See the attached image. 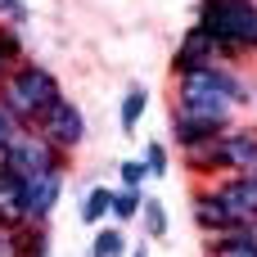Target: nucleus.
Instances as JSON below:
<instances>
[{"mask_svg": "<svg viewBox=\"0 0 257 257\" xmlns=\"http://www.w3.org/2000/svg\"><path fill=\"white\" fill-rule=\"evenodd\" d=\"M145 108H149V90H145L140 81H131V86L122 90V104H117V126H122V136H136V131H140Z\"/></svg>", "mask_w": 257, "mask_h": 257, "instance_id": "nucleus-12", "label": "nucleus"}, {"mask_svg": "<svg viewBox=\"0 0 257 257\" xmlns=\"http://www.w3.org/2000/svg\"><path fill=\"white\" fill-rule=\"evenodd\" d=\"M136 221H140V235H145V239H167V230H172L167 203H163V199H154V194H145V199H140Z\"/></svg>", "mask_w": 257, "mask_h": 257, "instance_id": "nucleus-14", "label": "nucleus"}, {"mask_svg": "<svg viewBox=\"0 0 257 257\" xmlns=\"http://www.w3.org/2000/svg\"><path fill=\"white\" fill-rule=\"evenodd\" d=\"M194 23L217 45L221 63L257 59V0H199Z\"/></svg>", "mask_w": 257, "mask_h": 257, "instance_id": "nucleus-3", "label": "nucleus"}, {"mask_svg": "<svg viewBox=\"0 0 257 257\" xmlns=\"http://www.w3.org/2000/svg\"><path fill=\"white\" fill-rule=\"evenodd\" d=\"M59 95H63L59 77H54L45 63H36V59H18V63L0 77V108L18 122V131H32L36 117H41Z\"/></svg>", "mask_w": 257, "mask_h": 257, "instance_id": "nucleus-4", "label": "nucleus"}, {"mask_svg": "<svg viewBox=\"0 0 257 257\" xmlns=\"http://www.w3.org/2000/svg\"><path fill=\"white\" fill-rule=\"evenodd\" d=\"M126 248H131V239H126V230H122L117 221H104V226H95L90 257H126Z\"/></svg>", "mask_w": 257, "mask_h": 257, "instance_id": "nucleus-16", "label": "nucleus"}, {"mask_svg": "<svg viewBox=\"0 0 257 257\" xmlns=\"http://www.w3.org/2000/svg\"><path fill=\"white\" fill-rule=\"evenodd\" d=\"M32 131H36L45 145H54L59 154H68V158H72V154L86 145V131H90V126H86L81 104H72L68 95H59V99L36 117V126H32Z\"/></svg>", "mask_w": 257, "mask_h": 257, "instance_id": "nucleus-6", "label": "nucleus"}, {"mask_svg": "<svg viewBox=\"0 0 257 257\" xmlns=\"http://www.w3.org/2000/svg\"><path fill=\"white\" fill-rule=\"evenodd\" d=\"M203 253L208 257H257V221L239 226V230H226V235H203Z\"/></svg>", "mask_w": 257, "mask_h": 257, "instance_id": "nucleus-11", "label": "nucleus"}, {"mask_svg": "<svg viewBox=\"0 0 257 257\" xmlns=\"http://www.w3.org/2000/svg\"><path fill=\"white\" fill-rule=\"evenodd\" d=\"M0 257H18V226H0Z\"/></svg>", "mask_w": 257, "mask_h": 257, "instance_id": "nucleus-23", "label": "nucleus"}, {"mask_svg": "<svg viewBox=\"0 0 257 257\" xmlns=\"http://www.w3.org/2000/svg\"><path fill=\"white\" fill-rule=\"evenodd\" d=\"M145 167H149L154 181H163V176L172 172V145H167V140H149V145H145Z\"/></svg>", "mask_w": 257, "mask_h": 257, "instance_id": "nucleus-20", "label": "nucleus"}, {"mask_svg": "<svg viewBox=\"0 0 257 257\" xmlns=\"http://www.w3.org/2000/svg\"><path fill=\"white\" fill-rule=\"evenodd\" d=\"M59 163H72V158L59 154L54 145H45L36 131H18L0 149V167H9L14 176H32V172H45V167H59Z\"/></svg>", "mask_w": 257, "mask_h": 257, "instance_id": "nucleus-8", "label": "nucleus"}, {"mask_svg": "<svg viewBox=\"0 0 257 257\" xmlns=\"http://www.w3.org/2000/svg\"><path fill=\"white\" fill-rule=\"evenodd\" d=\"M248 104H257V90L235 63H208L190 77H176V90H172V113L221 122V126H230L235 113Z\"/></svg>", "mask_w": 257, "mask_h": 257, "instance_id": "nucleus-1", "label": "nucleus"}, {"mask_svg": "<svg viewBox=\"0 0 257 257\" xmlns=\"http://www.w3.org/2000/svg\"><path fill=\"white\" fill-rule=\"evenodd\" d=\"M126 257H149V239H140V244H131V248H126Z\"/></svg>", "mask_w": 257, "mask_h": 257, "instance_id": "nucleus-25", "label": "nucleus"}, {"mask_svg": "<svg viewBox=\"0 0 257 257\" xmlns=\"http://www.w3.org/2000/svg\"><path fill=\"white\" fill-rule=\"evenodd\" d=\"M253 172H257V167H253Z\"/></svg>", "mask_w": 257, "mask_h": 257, "instance_id": "nucleus-27", "label": "nucleus"}, {"mask_svg": "<svg viewBox=\"0 0 257 257\" xmlns=\"http://www.w3.org/2000/svg\"><path fill=\"white\" fill-rule=\"evenodd\" d=\"M140 199H145V190H126V185H117V190H113V208H108V221L131 226L136 212H140Z\"/></svg>", "mask_w": 257, "mask_h": 257, "instance_id": "nucleus-18", "label": "nucleus"}, {"mask_svg": "<svg viewBox=\"0 0 257 257\" xmlns=\"http://www.w3.org/2000/svg\"><path fill=\"white\" fill-rule=\"evenodd\" d=\"M181 167L194 181H217L230 172H253L257 167V126H226L217 140L181 149Z\"/></svg>", "mask_w": 257, "mask_h": 257, "instance_id": "nucleus-5", "label": "nucleus"}, {"mask_svg": "<svg viewBox=\"0 0 257 257\" xmlns=\"http://www.w3.org/2000/svg\"><path fill=\"white\" fill-rule=\"evenodd\" d=\"M0 226H23V190L9 167H0Z\"/></svg>", "mask_w": 257, "mask_h": 257, "instance_id": "nucleus-15", "label": "nucleus"}, {"mask_svg": "<svg viewBox=\"0 0 257 257\" xmlns=\"http://www.w3.org/2000/svg\"><path fill=\"white\" fill-rule=\"evenodd\" d=\"M190 217L203 235H226L257 221V172H230V176L194 185Z\"/></svg>", "mask_w": 257, "mask_h": 257, "instance_id": "nucleus-2", "label": "nucleus"}, {"mask_svg": "<svg viewBox=\"0 0 257 257\" xmlns=\"http://www.w3.org/2000/svg\"><path fill=\"white\" fill-rule=\"evenodd\" d=\"M14 136H18V122H14V117H9V113L0 108V149H5V145H9Z\"/></svg>", "mask_w": 257, "mask_h": 257, "instance_id": "nucleus-24", "label": "nucleus"}, {"mask_svg": "<svg viewBox=\"0 0 257 257\" xmlns=\"http://www.w3.org/2000/svg\"><path fill=\"white\" fill-rule=\"evenodd\" d=\"M5 72H9V63H5V59H0V77H5Z\"/></svg>", "mask_w": 257, "mask_h": 257, "instance_id": "nucleus-26", "label": "nucleus"}, {"mask_svg": "<svg viewBox=\"0 0 257 257\" xmlns=\"http://www.w3.org/2000/svg\"><path fill=\"white\" fill-rule=\"evenodd\" d=\"M108 208H113V185H90L81 194V226H104L108 221Z\"/></svg>", "mask_w": 257, "mask_h": 257, "instance_id": "nucleus-17", "label": "nucleus"}, {"mask_svg": "<svg viewBox=\"0 0 257 257\" xmlns=\"http://www.w3.org/2000/svg\"><path fill=\"white\" fill-rule=\"evenodd\" d=\"M0 23L27 27V23H32V5H27V0H0Z\"/></svg>", "mask_w": 257, "mask_h": 257, "instance_id": "nucleus-22", "label": "nucleus"}, {"mask_svg": "<svg viewBox=\"0 0 257 257\" xmlns=\"http://www.w3.org/2000/svg\"><path fill=\"white\" fill-rule=\"evenodd\" d=\"M230 126H235V122H230ZM167 131H172V145H176V154H181V149H194V145L217 140L226 126H221V122H203V117H185V113H167Z\"/></svg>", "mask_w": 257, "mask_h": 257, "instance_id": "nucleus-10", "label": "nucleus"}, {"mask_svg": "<svg viewBox=\"0 0 257 257\" xmlns=\"http://www.w3.org/2000/svg\"><path fill=\"white\" fill-rule=\"evenodd\" d=\"M208 63H221V59H217V45L203 36L199 23H190L185 36L176 41V54H172V81H176V77H190V72L208 68Z\"/></svg>", "mask_w": 257, "mask_h": 257, "instance_id": "nucleus-9", "label": "nucleus"}, {"mask_svg": "<svg viewBox=\"0 0 257 257\" xmlns=\"http://www.w3.org/2000/svg\"><path fill=\"white\" fill-rule=\"evenodd\" d=\"M0 59L14 68L18 59H27V36H23V27H14V23H0Z\"/></svg>", "mask_w": 257, "mask_h": 257, "instance_id": "nucleus-19", "label": "nucleus"}, {"mask_svg": "<svg viewBox=\"0 0 257 257\" xmlns=\"http://www.w3.org/2000/svg\"><path fill=\"white\" fill-rule=\"evenodd\" d=\"M18 257H54L50 221H23L18 226Z\"/></svg>", "mask_w": 257, "mask_h": 257, "instance_id": "nucleus-13", "label": "nucleus"}, {"mask_svg": "<svg viewBox=\"0 0 257 257\" xmlns=\"http://www.w3.org/2000/svg\"><path fill=\"white\" fill-rule=\"evenodd\" d=\"M68 167L72 163H59V167H45V172H32V176H18V190H23V221H50L63 190H68Z\"/></svg>", "mask_w": 257, "mask_h": 257, "instance_id": "nucleus-7", "label": "nucleus"}, {"mask_svg": "<svg viewBox=\"0 0 257 257\" xmlns=\"http://www.w3.org/2000/svg\"><path fill=\"white\" fill-rule=\"evenodd\" d=\"M117 181L126 185V190H145L154 176H149V167H145V158H126L122 167H117Z\"/></svg>", "mask_w": 257, "mask_h": 257, "instance_id": "nucleus-21", "label": "nucleus"}]
</instances>
